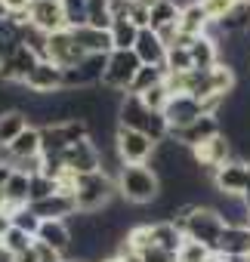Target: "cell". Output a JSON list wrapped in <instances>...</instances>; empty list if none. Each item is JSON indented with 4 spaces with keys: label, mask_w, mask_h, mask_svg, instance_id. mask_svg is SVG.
<instances>
[{
    "label": "cell",
    "mask_w": 250,
    "mask_h": 262,
    "mask_svg": "<svg viewBox=\"0 0 250 262\" xmlns=\"http://www.w3.org/2000/svg\"><path fill=\"white\" fill-rule=\"evenodd\" d=\"M170 222H176L185 234V241H198L204 247H210L216 253L219 234L225 231V219L216 213V207L207 204H179L170 213Z\"/></svg>",
    "instance_id": "1"
},
{
    "label": "cell",
    "mask_w": 250,
    "mask_h": 262,
    "mask_svg": "<svg viewBox=\"0 0 250 262\" xmlns=\"http://www.w3.org/2000/svg\"><path fill=\"white\" fill-rule=\"evenodd\" d=\"M114 185H117V198L127 201V204H155L161 198V176L149 167V164H120L117 176H114Z\"/></svg>",
    "instance_id": "2"
},
{
    "label": "cell",
    "mask_w": 250,
    "mask_h": 262,
    "mask_svg": "<svg viewBox=\"0 0 250 262\" xmlns=\"http://www.w3.org/2000/svg\"><path fill=\"white\" fill-rule=\"evenodd\" d=\"M117 126H127V129H139L149 139H155L158 145L164 139H170V126H167V117L161 111H152L139 96H123L120 105H117Z\"/></svg>",
    "instance_id": "3"
},
{
    "label": "cell",
    "mask_w": 250,
    "mask_h": 262,
    "mask_svg": "<svg viewBox=\"0 0 250 262\" xmlns=\"http://www.w3.org/2000/svg\"><path fill=\"white\" fill-rule=\"evenodd\" d=\"M114 198H117V185H114V179H111L105 170L90 173V176H77V185H74L77 213H99V210H105Z\"/></svg>",
    "instance_id": "4"
},
{
    "label": "cell",
    "mask_w": 250,
    "mask_h": 262,
    "mask_svg": "<svg viewBox=\"0 0 250 262\" xmlns=\"http://www.w3.org/2000/svg\"><path fill=\"white\" fill-rule=\"evenodd\" d=\"M114 148H117L120 164H152V158L158 155L155 139H149L139 129H127V126L114 129Z\"/></svg>",
    "instance_id": "5"
},
{
    "label": "cell",
    "mask_w": 250,
    "mask_h": 262,
    "mask_svg": "<svg viewBox=\"0 0 250 262\" xmlns=\"http://www.w3.org/2000/svg\"><path fill=\"white\" fill-rule=\"evenodd\" d=\"M142 68V62L136 59L133 50H114L108 56V65H105V74H102V86L111 90V93H123L127 96L136 71Z\"/></svg>",
    "instance_id": "6"
},
{
    "label": "cell",
    "mask_w": 250,
    "mask_h": 262,
    "mask_svg": "<svg viewBox=\"0 0 250 262\" xmlns=\"http://www.w3.org/2000/svg\"><path fill=\"white\" fill-rule=\"evenodd\" d=\"M213 188L216 194H225V198H244L250 191V164L244 158H232L225 161L213 176Z\"/></svg>",
    "instance_id": "7"
},
{
    "label": "cell",
    "mask_w": 250,
    "mask_h": 262,
    "mask_svg": "<svg viewBox=\"0 0 250 262\" xmlns=\"http://www.w3.org/2000/svg\"><path fill=\"white\" fill-rule=\"evenodd\" d=\"M62 164L71 176H90V173H99L102 170V151L93 139H84L77 145H71L65 155H62Z\"/></svg>",
    "instance_id": "8"
},
{
    "label": "cell",
    "mask_w": 250,
    "mask_h": 262,
    "mask_svg": "<svg viewBox=\"0 0 250 262\" xmlns=\"http://www.w3.org/2000/svg\"><path fill=\"white\" fill-rule=\"evenodd\" d=\"M219 133H222L219 117L204 114V117H198L195 123H189V126L176 129V133H170V139H173V142H179L182 148H198V145H204L207 139H213V136H219Z\"/></svg>",
    "instance_id": "9"
},
{
    "label": "cell",
    "mask_w": 250,
    "mask_h": 262,
    "mask_svg": "<svg viewBox=\"0 0 250 262\" xmlns=\"http://www.w3.org/2000/svg\"><path fill=\"white\" fill-rule=\"evenodd\" d=\"M87 53L74 43V34L68 31V28H62V31H56V34H50V47H47V59L53 62V65H59L62 71L65 68H77V62L84 59Z\"/></svg>",
    "instance_id": "10"
},
{
    "label": "cell",
    "mask_w": 250,
    "mask_h": 262,
    "mask_svg": "<svg viewBox=\"0 0 250 262\" xmlns=\"http://www.w3.org/2000/svg\"><path fill=\"white\" fill-rule=\"evenodd\" d=\"M22 86L34 96H56V93H62V68L53 65L50 59H40Z\"/></svg>",
    "instance_id": "11"
},
{
    "label": "cell",
    "mask_w": 250,
    "mask_h": 262,
    "mask_svg": "<svg viewBox=\"0 0 250 262\" xmlns=\"http://www.w3.org/2000/svg\"><path fill=\"white\" fill-rule=\"evenodd\" d=\"M192 155H195V161H198V167L204 170V173H216L225 161H232V139L225 136V133H219V136H213V139H207L204 145H198V148H192Z\"/></svg>",
    "instance_id": "12"
},
{
    "label": "cell",
    "mask_w": 250,
    "mask_h": 262,
    "mask_svg": "<svg viewBox=\"0 0 250 262\" xmlns=\"http://www.w3.org/2000/svg\"><path fill=\"white\" fill-rule=\"evenodd\" d=\"M164 117H167L170 133H176V129H182V126L195 123L198 117H204V105L195 96H170V102L164 108Z\"/></svg>",
    "instance_id": "13"
},
{
    "label": "cell",
    "mask_w": 250,
    "mask_h": 262,
    "mask_svg": "<svg viewBox=\"0 0 250 262\" xmlns=\"http://www.w3.org/2000/svg\"><path fill=\"white\" fill-rule=\"evenodd\" d=\"M28 22L47 34H56L65 28V10H62V0H34L31 10H28Z\"/></svg>",
    "instance_id": "14"
},
{
    "label": "cell",
    "mask_w": 250,
    "mask_h": 262,
    "mask_svg": "<svg viewBox=\"0 0 250 262\" xmlns=\"http://www.w3.org/2000/svg\"><path fill=\"white\" fill-rule=\"evenodd\" d=\"M31 210H34V216L40 219V222H50V219H71L74 213H77V204H74V194H62V191H56L53 198H47V201H37V204H28Z\"/></svg>",
    "instance_id": "15"
},
{
    "label": "cell",
    "mask_w": 250,
    "mask_h": 262,
    "mask_svg": "<svg viewBox=\"0 0 250 262\" xmlns=\"http://www.w3.org/2000/svg\"><path fill=\"white\" fill-rule=\"evenodd\" d=\"M34 241L47 244L50 250H56V253H62V256H68V253H71V244H74L71 228H68V222H65V219H50V222H40V228H37Z\"/></svg>",
    "instance_id": "16"
},
{
    "label": "cell",
    "mask_w": 250,
    "mask_h": 262,
    "mask_svg": "<svg viewBox=\"0 0 250 262\" xmlns=\"http://www.w3.org/2000/svg\"><path fill=\"white\" fill-rule=\"evenodd\" d=\"M40 59L31 53V50H19V53H13L10 59H4L0 62V80H7V83H25L28 80V74H31V68L37 65Z\"/></svg>",
    "instance_id": "17"
},
{
    "label": "cell",
    "mask_w": 250,
    "mask_h": 262,
    "mask_svg": "<svg viewBox=\"0 0 250 262\" xmlns=\"http://www.w3.org/2000/svg\"><path fill=\"white\" fill-rule=\"evenodd\" d=\"M216 253H219L222 259L250 256V225H225V231L219 234Z\"/></svg>",
    "instance_id": "18"
},
{
    "label": "cell",
    "mask_w": 250,
    "mask_h": 262,
    "mask_svg": "<svg viewBox=\"0 0 250 262\" xmlns=\"http://www.w3.org/2000/svg\"><path fill=\"white\" fill-rule=\"evenodd\" d=\"M68 31L74 34V43H77L87 56H111V53H114L108 31H96V28H90V25H84V28H68Z\"/></svg>",
    "instance_id": "19"
},
{
    "label": "cell",
    "mask_w": 250,
    "mask_h": 262,
    "mask_svg": "<svg viewBox=\"0 0 250 262\" xmlns=\"http://www.w3.org/2000/svg\"><path fill=\"white\" fill-rule=\"evenodd\" d=\"M133 53H136V59L142 65H161L164 68V62H167V47H164V40L152 28H142L139 31V40H136Z\"/></svg>",
    "instance_id": "20"
},
{
    "label": "cell",
    "mask_w": 250,
    "mask_h": 262,
    "mask_svg": "<svg viewBox=\"0 0 250 262\" xmlns=\"http://www.w3.org/2000/svg\"><path fill=\"white\" fill-rule=\"evenodd\" d=\"M210 25H213V19H210L207 10L201 7V0H189V4H182V13H179V31H182V34L204 37Z\"/></svg>",
    "instance_id": "21"
},
{
    "label": "cell",
    "mask_w": 250,
    "mask_h": 262,
    "mask_svg": "<svg viewBox=\"0 0 250 262\" xmlns=\"http://www.w3.org/2000/svg\"><path fill=\"white\" fill-rule=\"evenodd\" d=\"M216 28H219L222 37H228V34H247L250 31V0H238V4L222 19H216Z\"/></svg>",
    "instance_id": "22"
},
{
    "label": "cell",
    "mask_w": 250,
    "mask_h": 262,
    "mask_svg": "<svg viewBox=\"0 0 250 262\" xmlns=\"http://www.w3.org/2000/svg\"><path fill=\"white\" fill-rule=\"evenodd\" d=\"M152 234H155V247H161V250L179 256V250H182V244H185V234H182V228H179L176 222L158 219V222H152Z\"/></svg>",
    "instance_id": "23"
},
{
    "label": "cell",
    "mask_w": 250,
    "mask_h": 262,
    "mask_svg": "<svg viewBox=\"0 0 250 262\" xmlns=\"http://www.w3.org/2000/svg\"><path fill=\"white\" fill-rule=\"evenodd\" d=\"M31 126V117L22 108H10L0 114V145H13L25 129Z\"/></svg>",
    "instance_id": "24"
},
{
    "label": "cell",
    "mask_w": 250,
    "mask_h": 262,
    "mask_svg": "<svg viewBox=\"0 0 250 262\" xmlns=\"http://www.w3.org/2000/svg\"><path fill=\"white\" fill-rule=\"evenodd\" d=\"M22 22L25 19H16V16L0 19V62L22 50Z\"/></svg>",
    "instance_id": "25"
},
{
    "label": "cell",
    "mask_w": 250,
    "mask_h": 262,
    "mask_svg": "<svg viewBox=\"0 0 250 262\" xmlns=\"http://www.w3.org/2000/svg\"><path fill=\"white\" fill-rule=\"evenodd\" d=\"M189 53H192V65L195 68H201V71H210V68H216L219 65V43L213 40V37H198L192 47H189Z\"/></svg>",
    "instance_id": "26"
},
{
    "label": "cell",
    "mask_w": 250,
    "mask_h": 262,
    "mask_svg": "<svg viewBox=\"0 0 250 262\" xmlns=\"http://www.w3.org/2000/svg\"><path fill=\"white\" fill-rule=\"evenodd\" d=\"M28 182L31 176L13 170L10 182L4 185V198H7V210H19V207H28Z\"/></svg>",
    "instance_id": "27"
},
{
    "label": "cell",
    "mask_w": 250,
    "mask_h": 262,
    "mask_svg": "<svg viewBox=\"0 0 250 262\" xmlns=\"http://www.w3.org/2000/svg\"><path fill=\"white\" fill-rule=\"evenodd\" d=\"M179 13H182V4L179 0H158V4L152 7V22L149 28L152 31H161L167 25H179Z\"/></svg>",
    "instance_id": "28"
},
{
    "label": "cell",
    "mask_w": 250,
    "mask_h": 262,
    "mask_svg": "<svg viewBox=\"0 0 250 262\" xmlns=\"http://www.w3.org/2000/svg\"><path fill=\"white\" fill-rule=\"evenodd\" d=\"M139 31H142V28H136L130 19H114L111 28H108L111 47H114V50H133L136 40H139Z\"/></svg>",
    "instance_id": "29"
},
{
    "label": "cell",
    "mask_w": 250,
    "mask_h": 262,
    "mask_svg": "<svg viewBox=\"0 0 250 262\" xmlns=\"http://www.w3.org/2000/svg\"><path fill=\"white\" fill-rule=\"evenodd\" d=\"M105 65H108V56H84V59L77 62V74H80V80H84V86H87V90L102 86Z\"/></svg>",
    "instance_id": "30"
},
{
    "label": "cell",
    "mask_w": 250,
    "mask_h": 262,
    "mask_svg": "<svg viewBox=\"0 0 250 262\" xmlns=\"http://www.w3.org/2000/svg\"><path fill=\"white\" fill-rule=\"evenodd\" d=\"M167 80V71L161 68V65H142L139 71H136V77H133V83H130V96H142V93H149L152 86H158V83H164Z\"/></svg>",
    "instance_id": "31"
},
{
    "label": "cell",
    "mask_w": 250,
    "mask_h": 262,
    "mask_svg": "<svg viewBox=\"0 0 250 262\" xmlns=\"http://www.w3.org/2000/svg\"><path fill=\"white\" fill-rule=\"evenodd\" d=\"M10 151H13V161H19V158H34V155H40V126H28L25 133L10 145Z\"/></svg>",
    "instance_id": "32"
},
{
    "label": "cell",
    "mask_w": 250,
    "mask_h": 262,
    "mask_svg": "<svg viewBox=\"0 0 250 262\" xmlns=\"http://www.w3.org/2000/svg\"><path fill=\"white\" fill-rule=\"evenodd\" d=\"M22 47H25V50H31L37 59H47L50 34H47V31H40V28H34V25L25 19V22H22Z\"/></svg>",
    "instance_id": "33"
},
{
    "label": "cell",
    "mask_w": 250,
    "mask_h": 262,
    "mask_svg": "<svg viewBox=\"0 0 250 262\" xmlns=\"http://www.w3.org/2000/svg\"><path fill=\"white\" fill-rule=\"evenodd\" d=\"M56 191H59V182L50 179V176H44V173H37V176H31V182H28V204L47 201V198H53Z\"/></svg>",
    "instance_id": "34"
},
{
    "label": "cell",
    "mask_w": 250,
    "mask_h": 262,
    "mask_svg": "<svg viewBox=\"0 0 250 262\" xmlns=\"http://www.w3.org/2000/svg\"><path fill=\"white\" fill-rule=\"evenodd\" d=\"M111 13H108V0H90L87 4V25L96 31H108L111 28Z\"/></svg>",
    "instance_id": "35"
},
{
    "label": "cell",
    "mask_w": 250,
    "mask_h": 262,
    "mask_svg": "<svg viewBox=\"0 0 250 262\" xmlns=\"http://www.w3.org/2000/svg\"><path fill=\"white\" fill-rule=\"evenodd\" d=\"M192 68H195L192 65V53L185 47H170L167 50V62H164V71L167 74H185Z\"/></svg>",
    "instance_id": "36"
},
{
    "label": "cell",
    "mask_w": 250,
    "mask_h": 262,
    "mask_svg": "<svg viewBox=\"0 0 250 262\" xmlns=\"http://www.w3.org/2000/svg\"><path fill=\"white\" fill-rule=\"evenodd\" d=\"M87 4L90 0H62L65 28H84L87 25Z\"/></svg>",
    "instance_id": "37"
},
{
    "label": "cell",
    "mask_w": 250,
    "mask_h": 262,
    "mask_svg": "<svg viewBox=\"0 0 250 262\" xmlns=\"http://www.w3.org/2000/svg\"><path fill=\"white\" fill-rule=\"evenodd\" d=\"M0 244H4V247H7V253L16 259V256H22V253H28V250H31L34 237H31V234H25V231H19V228H10V231H7V237L0 241Z\"/></svg>",
    "instance_id": "38"
},
{
    "label": "cell",
    "mask_w": 250,
    "mask_h": 262,
    "mask_svg": "<svg viewBox=\"0 0 250 262\" xmlns=\"http://www.w3.org/2000/svg\"><path fill=\"white\" fill-rule=\"evenodd\" d=\"M10 216H13V228H19V231H25V234H37V228H40V219L34 216V210L31 207H19V210H10Z\"/></svg>",
    "instance_id": "39"
},
{
    "label": "cell",
    "mask_w": 250,
    "mask_h": 262,
    "mask_svg": "<svg viewBox=\"0 0 250 262\" xmlns=\"http://www.w3.org/2000/svg\"><path fill=\"white\" fill-rule=\"evenodd\" d=\"M210 256H213L210 247H204V244H198V241H185L176 259H179V262H207Z\"/></svg>",
    "instance_id": "40"
},
{
    "label": "cell",
    "mask_w": 250,
    "mask_h": 262,
    "mask_svg": "<svg viewBox=\"0 0 250 262\" xmlns=\"http://www.w3.org/2000/svg\"><path fill=\"white\" fill-rule=\"evenodd\" d=\"M152 111H161L164 114V108H167V102H170V90H167V83H158V86H152L149 93H142L139 96Z\"/></svg>",
    "instance_id": "41"
},
{
    "label": "cell",
    "mask_w": 250,
    "mask_h": 262,
    "mask_svg": "<svg viewBox=\"0 0 250 262\" xmlns=\"http://www.w3.org/2000/svg\"><path fill=\"white\" fill-rule=\"evenodd\" d=\"M235 4H238V0H201V7L207 10V16H210L213 22H216V19H222Z\"/></svg>",
    "instance_id": "42"
},
{
    "label": "cell",
    "mask_w": 250,
    "mask_h": 262,
    "mask_svg": "<svg viewBox=\"0 0 250 262\" xmlns=\"http://www.w3.org/2000/svg\"><path fill=\"white\" fill-rule=\"evenodd\" d=\"M133 0H108V13H111V19H130V13H133Z\"/></svg>",
    "instance_id": "43"
},
{
    "label": "cell",
    "mask_w": 250,
    "mask_h": 262,
    "mask_svg": "<svg viewBox=\"0 0 250 262\" xmlns=\"http://www.w3.org/2000/svg\"><path fill=\"white\" fill-rule=\"evenodd\" d=\"M31 4H34V0H4L7 13H10V16H16V19H28Z\"/></svg>",
    "instance_id": "44"
},
{
    "label": "cell",
    "mask_w": 250,
    "mask_h": 262,
    "mask_svg": "<svg viewBox=\"0 0 250 262\" xmlns=\"http://www.w3.org/2000/svg\"><path fill=\"white\" fill-rule=\"evenodd\" d=\"M139 262H179L173 253H167V250H161V247H152V250H145L142 256H139Z\"/></svg>",
    "instance_id": "45"
},
{
    "label": "cell",
    "mask_w": 250,
    "mask_h": 262,
    "mask_svg": "<svg viewBox=\"0 0 250 262\" xmlns=\"http://www.w3.org/2000/svg\"><path fill=\"white\" fill-rule=\"evenodd\" d=\"M10 228H13V216H10V210H0V241L7 237Z\"/></svg>",
    "instance_id": "46"
},
{
    "label": "cell",
    "mask_w": 250,
    "mask_h": 262,
    "mask_svg": "<svg viewBox=\"0 0 250 262\" xmlns=\"http://www.w3.org/2000/svg\"><path fill=\"white\" fill-rule=\"evenodd\" d=\"M13 262H40V259H37V253H34V244H31V250H28V253H22V256H16Z\"/></svg>",
    "instance_id": "47"
},
{
    "label": "cell",
    "mask_w": 250,
    "mask_h": 262,
    "mask_svg": "<svg viewBox=\"0 0 250 262\" xmlns=\"http://www.w3.org/2000/svg\"><path fill=\"white\" fill-rule=\"evenodd\" d=\"M10 176H13V167H4V164H0V188L10 182Z\"/></svg>",
    "instance_id": "48"
},
{
    "label": "cell",
    "mask_w": 250,
    "mask_h": 262,
    "mask_svg": "<svg viewBox=\"0 0 250 262\" xmlns=\"http://www.w3.org/2000/svg\"><path fill=\"white\" fill-rule=\"evenodd\" d=\"M0 210H7V198H4V188H0Z\"/></svg>",
    "instance_id": "49"
},
{
    "label": "cell",
    "mask_w": 250,
    "mask_h": 262,
    "mask_svg": "<svg viewBox=\"0 0 250 262\" xmlns=\"http://www.w3.org/2000/svg\"><path fill=\"white\" fill-rule=\"evenodd\" d=\"M65 262H84V259H65Z\"/></svg>",
    "instance_id": "50"
}]
</instances>
